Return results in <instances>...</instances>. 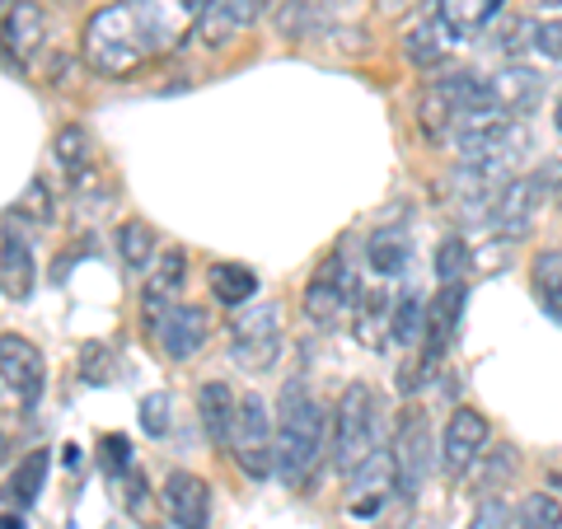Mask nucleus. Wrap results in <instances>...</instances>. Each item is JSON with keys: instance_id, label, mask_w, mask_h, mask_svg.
Masks as SVG:
<instances>
[{"instance_id": "b1692460", "label": "nucleus", "mask_w": 562, "mask_h": 529, "mask_svg": "<svg viewBox=\"0 0 562 529\" xmlns=\"http://www.w3.org/2000/svg\"><path fill=\"white\" fill-rule=\"evenodd\" d=\"M150 277H146V291H140V305H165L169 295L183 291V277H188V254L183 249H169L160 262H150Z\"/></svg>"}, {"instance_id": "dca6fc26", "label": "nucleus", "mask_w": 562, "mask_h": 529, "mask_svg": "<svg viewBox=\"0 0 562 529\" xmlns=\"http://www.w3.org/2000/svg\"><path fill=\"white\" fill-rule=\"evenodd\" d=\"M454 38H460V33H454L446 14L431 5L427 20L408 29V38H403V52H408V61H413L417 70H436V66H441L450 52H454Z\"/></svg>"}, {"instance_id": "473e14b6", "label": "nucleus", "mask_w": 562, "mask_h": 529, "mask_svg": "<svg viewBox=\"0 0 562 529\" xmlns=\"http://www.w3.org/2000/svg\"><path fill=\"white\" fill-rule=\"evenodd\" d=\"M469 529H516V510L506 502H497V497H487L479 510H473Z\"/></svg>"}, {"instance_id": "bb28decb", "label": "nucleus", "mask_w": 562, "mask_h": 529, "mask_svg": "<svg viewBox=\"0 0 562 529\" xmlns=\"http://www.w3.org/2000/svg\"><path fill=\"white\" fill-rule=\"evenodd\" d=\"M422 328H427V300H422L417 291L398 295L390 305V338H394V347H413L422 338Z\"/></svg>"}, {"instance_id": "a878e982", "label": "nucleus", "mask_w": 562, "mask_h": 529, "mask_svg": "<svg viewBox=\"0 0 562 529\" xmlns=\"http://www.w3.org/2000/svg\"><path fill=\"white\" fill-rule=\"evenodd\" d=\"M530 277H535V295H539V309L549 314L553 324H562V254H558V249H543V254L535 258Z\"/></svg>"}, {"instance_id": "393cba45", "label": "nucleus", "mask_w": 562, "mask_h": 529, "mask_svg": "<svg viewBox=\"0 0 562 529\" xmlns=\"http://www.w3.org/2000/svg\"><path fill=\"white\" fill-rule=\"evenodd\" d=\"M52 155H57V169L66 173V179H85V169H90V160H94V140H90V132L85 127H61L57 136H52Z\"/></svg>"}, {"instance_id": "4c0bfd02", "label": "nucleus", "mask_w": 562, "mask_h": 529, "mask_svg": "<svg viewBox=\"0 0 562 529\" xmlns=\"http://www.w3.org/2000/svg\"><path fill=\"white\" fill-rule=\"evenodd\" d=\"M535 52H543V57L562 61V20L539 24V29H535Z\"/></svg>"}, {"instance_id": "7ed1b4c3", "label": "nucleus", "mask_w": 562, "mask_h": 529, "mask_svg": "<svg viewBox=\"0 0 562 529\" xmlns=\"http://www.w3.org/2000/svg\"><path fill=\"white\" fill-rule=\"evenodd\" d=\"M380 403L371 384H347L338 398V413H333V469L351 473L366 454L380 450Z\"/></svg>"}, {"instance_id": "9b49d317", "label": "nucleus", "mask_w": 562, "mask_h": 529, "mask_svg": "<svg viewBox=\"0 0 562 529\" xmlns=\"http://www.w3.org/2000/svg\"><path fill=\"white\" fill-rule=\"evenodd\" d=\"M47 43V14L38 0H5L0 5V47L20 66H29Z\"/></svg>"}, {"instance_id": "0eeeda50", "label": "nucleus", "mask_w": 562, "mask_h": 529, "mask_svg": "<svg viewBox=\"0 0 562 529\" xmlns=\"http://www.w3.org/2000/svg\"><path fill=\"white\" fill-rule=\"evenodd\" d=\"M231 357L249 370H268L281 351V309L268 305V300H249L244 309H235V324H231Z\"/></svg>"}, {"instance_id": "4be33fe9", "label": "nucleus", "mask_w": 562, "mask_h": 529, "mask_svg": "<svg viewBox=\"0 0 562 529\" xmlns=\"http://www.w3.org/2000/svg\"><path fill=\"white\" fill-rule=\"evenodd\" d=\"M206 281H211V295H216L225 309H244L249 300H258V272L244 268V262H216Z\"/></svg>"}, {"instance_id": "c756f323", "label": "nucleus", "mask_w": 562, "mask_h": 529, "mask_svg": "<svg viewBox=\"0 0 562 529\" xmlns=\"http://www.w3.org/2000/svg\"><path fill=\"white\" fill-rule=\"evenodd\" d=\"M516 529H562V502L549 492H530L516 510Z\"/></svg>"}, {"instance_id": "412c9836", "label": "nucleus", "mask_w": 562, "mask_h": 529, "mask_svg": "<svg viewBox=\"0 0 562 529\" xmlns=\"http://www.w3.org/2000/svg\"><path fill=\"white\" fill-rule=\"evenodd\" d=\"M408 258H413V239L403 225H380V230L366 239V262H371L380 277H398L408 268Z\"/></svg>"}, {"instance_id": "cd10ccee", "label": "nucleus", "mask_w": 562, "mask_h": 529, "mask_svg": "<svg viewBox=\"0 0 562 529\" xmlns=\"http://www.w3.org/2000/svg\"><path fill=\"white\" fill-rule=\"evenodd\" d=\"M117 258L127 262V272H146L155 262V235H150L146 221L117 225Z\"/></svg>"}, {"instance_id": "423d86ee", "label": "nucleus", "mask_w": 562, "mask_h": 529, "mask_svg": "<svg viewBox=\"0 0 562 529\" xmlns=\"http://www.w3.org/2000/svg\"><path fill=\"white\" fill-rule=\"evenodd\" d=\"M394 483L403 497H417L431 479V464H436V436H431V421L422 417V408H408L394 431Z\"/></svg>"}, {"instance_id": "ea45409f", "label": "nucleus", "mask_w": 562, "mask_h": 529, "mask_svg": "<svg viewBox=\"0 0 562 529\" xmlns=\"http://www.w3.org/2000/svg\"><path fill=\"white\" fill-rule=\"evenodd\" d=\"M0 529H29V525H24V516H14L10 510V516H0Z\"/></svg>"}, {"instance_id": "f03ea898", "label": "nucleus", "mask_w": 562, "mask_h": 529, "mask_svg": "<svg viewBox=\"0 0 562 529\" xmlns=\"http://www.w3.org/2000/svg\"><path fill=\"white\" fill-rule=\"evenodd\" d=\"M155 57H160V52H155L132 0H113V5L90 14V24H85V61H90L94 76L127 80Z\"/></svg>"}, {"instance_id": "37998d69", "label": "nucleus", "mask_w": 562, "mask_h": 529, "mask_svg": "<svg viewBox=\"0 0 562 529\" xmlns=\"http://www.w3.org/2000/svg\"><path fill=\"white\" fill-rule=\"evenodd\" d=\"M539 5H543V10H558V5H562V0H539Z\"/></svg>"}, {"instance_id": "f8f14e48", "label": "nucleus", "mask_w": 562, "mask_h": 529, "mask_svg": "<svg viewBox=\"0 0 562 529\" xmlns=\"http://www.w3.org/2000/svg\"><path fill=\"white\" fill-rule=\"evenodd\" d=\"M258 14H262V0H206L198 24H192V38L206 47H225V43H235L244 29H254Z\"/></svg>"}, {"instance_id": "e433bc0d", "label": "nucleus", "mask_w": 562, "mask_h": 529, "mask_svg": "<svg viewBox=\"0 0 562 529\" xmlns=\"http://www.w3.org/2000/svg\"><path fill=\"white\" fill-rule=\"evenodd\" d=\"M502 479H516V450H512V446L492 454V464H487V473H483V487H497Z\"/></svg>"}, {"instance_id": "39448f33", "label": "nucleus", "mask_w": 562, "mask_h": 529, "mask_svg": "<svg viewBox=\"0 0 562 529\" xmlns=\"http://www.w3.org/2000/svg\"><path fill=\"white\" fill-rule=\"evenodd\" d=\"M146 333L169 361H188L211 338V314L202 305H173V300H165V305H146Z\"/></svg>"}, {"instance_id": "9d476101", "label": "nucleus", "mask_w": 562, "mask_h": 529, "mask_svg": "<svg viewBox=\"0 0 562 529\" xmlns=\"http://www.w3.org/2000/svg\"><path fill=\"white\" fill-rule=\"evenodd\" d=\"M487 454V417L479 408H454L450 421H446V436H441V464L454 479L479 464Z\"/></svg>"}, {"instance_id": "79ce46f5", "label": "nucleus", "mask_w": 562, "mask_h": 529, "mask_svg": "<svg viewBox=\"0 0 562 529\" xmlns=\"http://www.w3.org/2000/svg\"><path fill=\"white\" fill-rule=\"evenodd\" d=\"M553 127H558V136H562V99H558V109H553Z\"/></svg>"}, {"instance_id": "4468645a", "label": "nucleus", "mask_w": 562, "mask_h": 529, "mask_svg": "<svg viewBox=\"0 0 562 529\" xmlns=\"http://www.w3.org/2000/svg\"><path fill=\"white\" fill-rule=\"evenodd\" d=\"M38 286V262H33V244L14 221L0 225V291L10 300H29Z\"/></svg>"}, {"instance_id": "7c9ffc66", "label": "nucleus", "mask_w": 562, "mask_h": 529, "mask_svg": "<svg viewBox=\"0 0 562 529\" xmlns=\"http://www.w3.org/2000/svg\"><path fill=\"white\" fill-rule=\"evenodd\" d=\"M140 431H146L150 440H165L173 431V398L165 390H155L140 398Z\"/></svg>"}, {"instance_id": "c9c22d12", "label": "nucleus", "mask_w": 562, "mask_h": 529, "mask_svg": "<svg viewBox=\"0 0 562 529\" xmlns=\"http://www.w3.org/2000/svg\"><path fill=\"white\" fill-rule=\"evenodd\" d=\"M80 370H85V380H90V384L109 380V347H103V342L85 347V351H80Z\"/></svg>"}, {"instance_id": "a211bd4d", "label": "nucleus", "mask_w": 562, "mask_h": 529, "mask_svg": "<svg viewBox=\"0 0 562 529\" xmlns=\"http://www.w3.org/2000/svg\"><path fill=\"white\" fill-rule=\"evenodd\" d=\"M390 487H394V454L371 450L357 469H351V497H361L357 506H351V516H375Z\"/></svg>"}, {"instance_id": "aec40b11", "label": "nucleus", "mask_w": 562, "mask_h": 529, "mask_svg": "<svg viewBox=\"0 0 562 529\" xmlns=\"http://www.w3.org/2000/svg\"><path fill=\"white\" fill-rule=\"evenodd\" d=\"M272 24L286 43H310V38H319V33H328V24H333L328 0H286Z\"/></svg>"}, {"instance_id": "ddd939ff", "label": "nucleus", "mask_w": 562, "mask_h": 529, "mask_svg": "<svg viewBox=\"0 0 562 529\" xmlns=\"http://www.w3.org/2000/svg\"><path fill=\"white\" fill-rule=\"evenodd\" d=\"M464 300H469L464 281H446L427 305V328H422V338H427V370L450 351L454 333H460V319H464Z\"/></svg>"}, {"instance_id": "6ab92c4d", "label": "nucleus", "mask_w": 562, "mask_h": 529, "mask_svg": "<svg viewBox=\"0 0 562 529\" xmlns=\"http://www.w3.org/2000/svg\"><path fill=\"white\" fill-rule=\"evenodd\" d=\"M487 90H492V109H497L502 117H520L525 109H535L539 103L543 80L535 76L530 66H506V70H497V76L487 80Z\"/></svg>"}, {"instance_id": "20e7f679", "label": "nucleus", "mask_w": 562, "mask_h": 529, "mask_svg": "<svg viewBox=\"0 0 562 529\" xmlns=\"http://www.w3.org/2000/svg\"><path fill=\"white\" fill-rule=\"evenodd\" d=\"M460 165H497V160H516V155L530 146L520 122L502 117V113H479V117H464L454 122V136H450Z\"/></svg>"}, {"instance_id": "2f4dec72", "label": "nucleus", "mask_w": 562, "mask_h": 529, "mask_svg": "<svg viewBox=\"0 0 562 529\" xmlns=\"http://www.w3.org/2000/svg\"><path fill=\"white\" fill-rule=\"evenodd\" d=\"M469 244L464 239H446L441 244V249H436V277H441V286H446V281H464V272H469Z\"/></svg>"}, {"instance_id": "c03bdc74", "label": "nucleus", "mask_w": 562, "mask_h": 529, "mask_svg": "<svg viewBox=\"0 0 562 529\" xmlns=\"http://www.w3.org/2000/svg\"><path fill=\"white\" fill-rule=\"evenodd\" d=\"M57 5H76V0H57Z\"/></svg>"}, {"instance_id": "6e6552de", "label": "nucleus", "mask_w": 562, "mask_h": 529, "mask_svg": "<svg viewBox=\"0 0 562 529\" xmlns=\"http://www.w3.org/2000/svg\"><path fill=\"white\" fill-rule=\"evenodd\" d=\"M357 295H361V286H357V277L347 272V262L328 258L324 272L305 286V319L319 328H338L347 319V309L357 305Z\"/></svg>"}, {"instance_id": "5701e85b", "label": "nucleus", "mask_w": 562, "mask_h": 529, "mask_svg": "<svg viewBox=\"0 0 562 529\" xmlns=\"http://www.w3.org/2000/svg\"><path fill=\"white\" fill-rule=\"evenodd\" d=\"M47 473H52V454L47 450H29L20 464H14L10 473V487H5V502L10 506H33L43 497V483H47Z\"/></svg>"}, {"instance_id": "f704fd0d", "label": "nucleus", "mask_w": 562, "mask_h": 529, "mask_svg": "<svg viewBox=\"0 0 562 529\" xmlns=\"http://www.w3.org/2000/svg\"><path fill=\"white\" fill-rule=\"evenodd\" d=\"M103 469L109 473H132V446H127V436H103Z\"/></svg>"}, {"instance_id": "a19ab883", "label": "nucleus", "mask_w": 562, "mask_h": 529, "mask_svg": "<svg viewBox=\"0 0 562 529\" xmlns=\"http://www.w3.org/2000/svg\"><path fill=\"white\" fill-rule=\"evenodd\" d=\"M497 10H502V0H483V20H492Z\"/></svg>"}, {"instance_id": "58836bf2", "label": "nucleus", "mask_w": 562, "mask_h": 529, "mask_svg": "<svg viewBox=\"0 0 562 529\" xmlns=\"http://www.w3.org/2000/svg\"><path fill=\"white\" fill-rule=\"evenodd\" d=\"M422 5V0H375V14H384V20H403V14H413Z\"/></svg>"}, {"instance_id": "f3484780", "label": "nucleus", "mask_w": 562, "mask_h": 529, "mask_svg": "<svg viewBox=\"0 0 562 529\" xmlns=\"http://www.w3.org/2000/svg\"><path fill=\"white\" fill-rule=\"evenodd\" d=\"M235 413H239V394L231 390V384L211 380L198 390V417H202V431L216 450L235 446Z\"/></svg>"}, {"instance_id": "c85d7f7f", "label": "nucleus", "mask_w": 562, "mask_h": 529, "mask_svg": "<svg viewBox=\"0 0 562 529\" xmlns=\"http://www.w3.org/2000/svg\"><path fill=\"white\" fill-rule=\"evenodd\" d=\"M10 221H24V225H52L57 221V198H52L47 179H29V188L20 192V202H14Z\"/></svg>"}, {"instance_id": "72a5a7b5", "label": "nucleus", "mask_w": 562, "mask_h": 529, "mask_svg": "<svg viewBox=\"0 0 562 529\" xmlns=\"http://www.w3.org/2000/svg\"><path fill=\"white\" fill-rule=\"evenodd\" d=\"M436 10L446 14L454 33H464L469 24H479V20H483V0H436Z\"/></svg>"}, {"instance_id": "2eb2a0df", "label": "nucleus", "mask_w": 562, "mask_h": 529, "mask_svg": "<svg viewBox=\"0 0 562 529\" xmlns=\"http://www.w3.org/2000/svg\"><path fill=\"white\" fill-rule=\"evenodd\" d=\"M160 497H165L169 516L179 529H211V487H206V479H198V473H188V469H169Z\"/></svg>"}, {"instance_id": "f257e3e1", "label": "nucleus", "mask_w": 562, "mask_h": 529, "mask_svg": "<svg viewBox=\"0 0 562 529\" xmlns=\"http://www.w3.org/2000/svg\"><path fill=\"white\" fill-rule=\"evenodd\" d=\"M324 450H328L324 408L314 403V394L301 380H291L277 403V473H281V483L305 492L314 469L324 460Z\"/></svg>"}, {"instance_id": "a18cd8bd", "label": "nucleus", "mask_w": 562, "mask_h": 529, "mask_svg": "<svg viewBox=\"0 0 562 529\" xmlns=\"http://www.w3.org/2000/svg\"><path fill=\"white\" fill-rule=\"evenodd\" d=\"M338 5H351V0H338Z\"/></svg>"}, {"instance_id": "1a4fd4ad", "label": "nucleus", "mask_w": 562, "mask_h": 529, "mask_svg": "<svg viewBox=\"0 0 562 529\" xmlns=\"http://www.w3.org/2000/svg\"><path fill=\"white\" fill-rule=\"evenodd\" d=\"M0 380H5L10 394H20L24 408H33V403L43 398V390H47L43 351L33 347L29 338H20V333H0Z\"/></svg>"}]
</instances>
